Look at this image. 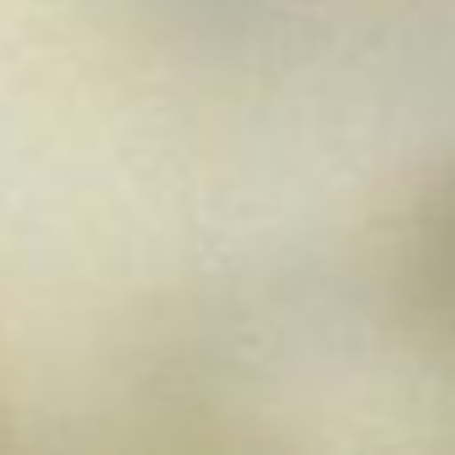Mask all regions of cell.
Wrapping results in <instances>:
<instances>
[{
  "label": "cell",
  "instance_id": "obj_1",
  "mask_svg": "<svg viewBox=\"0 0 455 455\" xmlns=\"http://www.w3.org/2000/svg\"><path fill=\"white\" fill-rule=\"evenodd\" d=\"M402 300L428 338L455 348V156H444L407 204Z\"/></svg>",
  "mask_w": 455,
  "mask_h": 455
}]
</instances>
